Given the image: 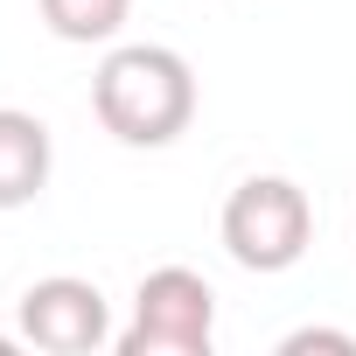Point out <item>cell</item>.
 Masks as SVG:
<instances>
[{"label":"cell","mask_w":356,"mask_h":356,"mask_svg":"<svg viewBox=\"0 0 356 356\" xmlns=\"http://www.w3.org/2000/svg\"><path fill=\"white\" fill-rule=\"evenodd\" d=\"M314 245V203L286 175H252L224 203V252L245 273H286Z\"/></svg>","instance_id":"cell-2"},{"label":"cell","mask_w":356,"mask_h":356,"mask_svg":"<svg viewBox=\"0 0 356 356\" xmlns=\"http://www.w3.org/2000/svg\"><path fill=\"white\" fill-rule=\"evenodd\" d=\"M22 342L42 356H91L112 342V314L105 293L77 273H49L22 293Z\"/></svg>","instance_id":"cell-4"},{"label":"cell","mask_w":356,"mask_h":356,"mask_svg":"<svg viewBox=\"0 0 356 356\" xmlns=\"http://www.w3.org/2000/svg\"><path fill=\"white\" fill-rule=\"evenodd\" d=\"M91 112L119 147H175L196 119V70L161 42H126L98 63Z\"/></svg>","instance_id":"cell-1"},{"label":"cell","mask_w":356,"mask_h":356,"mask_svg":"<svg viewBox=\"0 0 356 356\" xmlns=\"http://www.w3.org/2000/svg\"><path fill=\"white\" fill-rule=\"evenodd\" d=\"M217 293L196 266H154L133 293V321L112 335L119 356H210Z\"/></svg>","instance_id":"cell-3"},{"label":"cell","mask_w":356,"mask_h":356,"mask_svg":"<svg viewBox=\"0 0 356 356\" xmlns=\"http://www.w3.org/2000/svg\"><path fill=\"white\" fill-rule=\"evenodd\" d=\"M307 349H328V356H356V335L349 328H293L280 342V356H307Z\"/></svg>","instance_id":"cell-7"},{"label":"cell","mask_w":356,"mask_h":356,"mask_svg":"<svg viewBox=\"0 0 356 356\" xmlns=\"http://www.w3.org/2000/svg\"><path fill=\"white\" fill-rule=\"evenodd\" d=\"M49 168H56V147H49V126L35 112H15L0 105V210H22L49 189Z\"/></svg>","instance_id":"cell-5"},{"label":"cell","mask_w":356,"mask_h":356,"mask_svg":"<svg viewBox=\"0 0 356 356\" xmlns=\"http://www.w3.org/2000/svg\"><path fill=\"white\" fill-rule=\"evenodd\" d=\"M133 15V0H42V22L56 42H112Z\"/></svg>","instance_id":"cell-6"}]
</instances>
